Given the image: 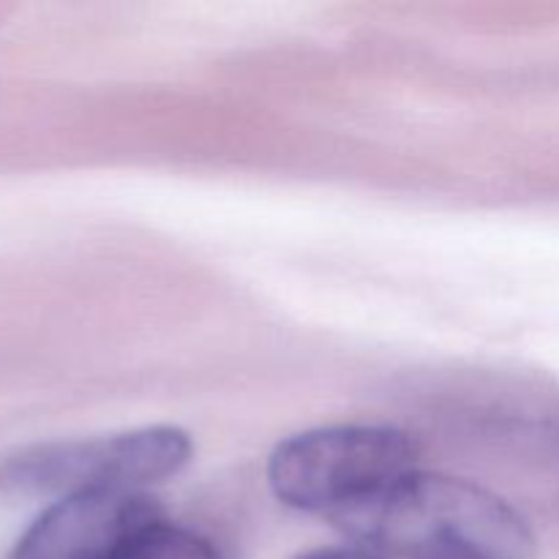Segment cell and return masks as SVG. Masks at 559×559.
<instances>
[{
    "instance_id": "cell-4",
    "label": "cell",
    "mask_w": 559,
    "mask_h": 559,
    "mask_svg": "<svg viewBox=\"0 0 559 559\" xmlns=\"http://www.w3.org/2000/svg\"><path fill=\"white\" fill-rule=\"evenodd\" d=\"M164 511L145 491H87L60 497L25 530L5 559H112Z\"/></svg>"
},
{
    "instance_id": "cell-1",
    "label": "cell",
    "mask_w": 559,
    "mask_h": 559,
    "mask_svg": "<svg viewBox=\"0 0 559 559\" xmlns=\"http://www.w3.org/2000/svg\"><path fill=\"white\" fill-rule=\"evenodd\" d=\"M396 559H533L535 535L502 497L469 480L413 469L342 530Z\"/></svg>"
},
{
    "instance_id": "cell-2",
    "label": "cell",
    "mask_w": 559,
    "mask_h": 559,
    "mask_svg": "<svg viewBox=\"0 0 559 559\" xmlns=\"http://www.w3.org/2000/svg\"><path fill=\"white\" fill-rule=\"evenodd\" d=\"M415 442L393 426H322L278 442L267 484L284 506L347 527L415 469Z\"/></svg>"
},
{
    "instance_id": "cell-5",
    "label": "cell",
    "mask_w": 559,
    "mask_h": 559,
    "mask_svg": "<svg viewBox=\"0 0 559 559\" xmlns=\"http://www.w3.org/2000/svg\"><path fill=\"white\" fill-rule=\"evenodd\" d=\"M112 559H222V555L205 535L162 516L136 530Z\"/></svg>"
},
{
    "instance_id": "cell-6",
    "label": "cell",
    "mask_w": 559,
    "mask_h": 559,
    "mask_svg": "<svg viewBox=\"0 0 559 559\" xmlns=\"http://www.w3.org/2000/svg\"><path fill=\"white\" fill-rule=\"evenodd\" d=\"M295 559H382L374 551L364 549V546H331V549H314Z\"/></svg>"
},
{
    "instance_id": "cell-3",
    "label": "cell",
    "mask_w": 559,
    "mask_h": 559,
    "mask_svg": "<svg viewBox=\"0 0 559 559\" xmlns=\"http://www.w3.org/2000/svg\"><path fill=\"white\" fill-rule=\"evenodd\" d=\"M194 456L189 431L145 426L93 440L27 445L0 459V497L142 491L178 475Z\"/></svg>"
}]
</instances>
